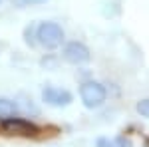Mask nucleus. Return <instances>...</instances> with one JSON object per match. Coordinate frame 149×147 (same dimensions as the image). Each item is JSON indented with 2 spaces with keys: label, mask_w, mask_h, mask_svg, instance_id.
<instances>
[{
  "label": "nucleus",
  "mask_w": 149,
  "mask_h": 147,
  "mask_svg": "<svg viewBox=\"0 0 149 147\" xmlns=\"http://www.w3.org/2000/svg\"><path fill=\"white\" fill-rule=\"evenodd\" d=\"M2 129L8 131L12 135H22V137H34L38 133V127L28 119H22L18 115L8 117V119H2Z\"/></svg>",
  "instance_id": "obj_3"
},
{
  "label": "nucleus",
  "mask_w": 149,
  "mask_h": 147,
  "mask_svg": "<svg viewBox=\"0 0 149 147\" xmlns=\"http://www.w3.org/2000/svg\"><path fill=\"white\" fill-rule=\"evenodd\" d=\"M64 60L74 64V66H80V64H88L92 60V54H90V48L81 42H70L64 48Z\"/></svg>",
  "instance_id": "obj_4"
},
{
  "label": "nucleus",
  "mask_w": 149,
  "mask_h": 147,
  "mask_svg": "<svg viewBox=\"0 0 149 147\" xmlns=\"http://www.w3.org/2000/svg\"><path fill=\"white\" fill-rule=\"evenodd\" d=\"M26 4H42V2H46V0H22Z\"/></svg>",
  "instance_id": "obj_11"
},
{
  "label": "nucleus",
  "mask_w": 149,
  "mask_h": 147,
  "mask_svg": "<svg viewBox=\"0 0 149 147\" xmlns=\"http://www.w3.org/2000/svg\"><path fill=\"white\" fill-rule=\"evenodd\" d=\"M36 38H38V42L44 48L56 50L64 42V30L56 22H42L38 26V30H36Z\"/></svg>",
  "instance_id": "obj_1"
},
{
  "label": "nucleus",
  "mask_w": 149,
  "mask_h": 147,
  "mask_svg": "<svg viewBox=\"0 0 149 147\" xmlns=\"http://www.w3.org/2000/svg\"><path fill=\"white\" fill-rule=\"evenodd\" d=\"M0 2H2V0H0Z\"/></svg>",
  "instance_id": "obj_12"
},
{
  "label": "nucleus",
  "mask_w": 149,
  "mask_h": 147,
  "mask_svg": "<svg viewBox=\"0 0 149 147\" xmlns=\"http://www.w3.org/2000/svg\"><path fill=\"white\" fill-rule=\"evenodd\" d=\"M115 145L117 147H131V141L125 139V137H117V139H115Z\"/></svg>",
  "instance_id": "obj_10"
},
{
  "label": "nucleus",
  "mask_w": 149,
  "mask_h": 147,
  "mask_svg": "<svg viewBox=\"0 0 149 147\" xmlns=\"http://www.w3.org/2000/svg\"><path fill=\"white\" fill-rule=\"evenodd\" d=\"M137 111L143 115V117H149V100H141L137 103Z\"/></svg>",
  "instance_id": "obj_7"
},
{
  "label": "nucleus",
  "mask_w": 149,
  "mask_h": 147,
  "mask_svg": "<svg viewBox=\"0 0 149 147\" xmlns=\"http://www.w3.org/2000/svg\"><path fill=\"white\" fill-rule=\"evenodd\" d=\"M97 147H117V145H115V141H109L105 137H100L97 139Z\"/></svg>",
  "instance_id": "obj_8"
},
{
  "label": "nucleus",
  "mask_w": 149,
  "mask_h": 147,
  "mask_svg": "<svg viewBox=\"0 0 149 147\" xmlns=\"http://www.w3.org/2000/svg\"><path fill=\"white\" fill-rule=\"evenodd\" d=\"M42 100L48 105H54V107H66L72 103L74 95L68 90H58V88H44L42 90Z\"/></svg>",
  "instance_id": "obj_5"
},
{
  "label": "nucleus",
  "mask_w": 149,
  "mask_h": 147,
  "mask_svg": "<svg viewBox=\"0 0 149 147\" xmlns=\"http://www.w3.org/2000/svg\"><path fill=\"white\" fill-rule=\"evenodd\" d=\"M80 98L86 107L95 109V107L103 105L105 98H107V91L97 82H86V84H81V88H80Z\"/></svg>",
  "instance_id": "obj_2"
},
{
  "label": "nucleus",
  "mask_w": 149,
  "mask_h": 147,
  "mask_svg": "<svg viewBox=\"0 0 149 147\" xmlns=\"http://www.w3.org/2000/svg\"><path fill=\"white\" fill-rule=\"evenodd\" d=\"M24 102H26V103H24V109H26V111H32L34 115L38 113V107L32 103V100H24Z\"/></svg>",
  "instance_id": "obj_9"
},
{
  "label": "nucleus",
  "mask_w": 149,
  "mask_h": 147,
  "mask_svg": "<svg viewBox=\"0 0 149 147\" xmlns=\"http://www.w3.org/2000/svg\"><path fill=\"white\" fill-rule=\"evenodd\" d=\"M18 103L8 100V98H0V119H8V117H14L18 115Z\"/></svg>",
  "instance_id": "obj_6"
}]
</instances>
